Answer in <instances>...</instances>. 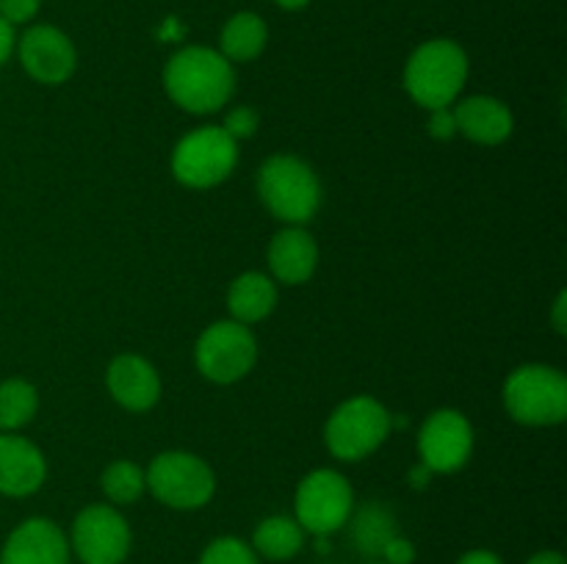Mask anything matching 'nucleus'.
<instances>
[{"label":"nucleus","instance_id":"dca6fc26","mask_svg":"<svg viewBox=\"0 0 567 564\" xmlns=\"http://www.w3.org/2000/svg\"><path fill=\"white\" fill-rule=\"evenodd\" d=\"M269 276L280 285H305L319 269V243L308 227L286 224L269 241Z\"/></svg>","mask_w":567,"mask_h":564},{"label":"nucleus","instance_id":"473e14b6","mask_svg":"<svg viewBox=\"0 0 567 564\" xmlns=\"http://www.w3.org/2000/svg\"><path fill=\"white\" fill-rule=\"evenodd\" d=\"M275 3L280 6V9H286V11H299V9H305L310 0H275Z\"/></svg>","mask_w":567,"mask_h":564},{"label":"nucleus","instance_id":"7c9ffc66","mask_svg":"<svg viewBox=\"0 0 567 564\" xmlns=\"http://www.w3.org/2000/svg\"><path fill=\"white\" fill-rule=\"evenodd\" d=\"M567 293L559 291L557 299H554V310H551V321H554V330H557V335H565L567 332Z\"/></svg>","mask_w":567,"mask_h":564},{"label":"nucleus","instance_id":"2eb2a0df","mask_svg":"<svg viewBox=\"0 0 567 564\" xmlns=\"http://www.w3.org/2000/svg\"><path fill=\"white\" fill-rule=\"evenodd\" d=\"M48 479V459L28 437L9 431L0 435V495L28 498L42 490Z\"/></svg>","mask_w":567,"mask_h":564},{"label":"nucleus","instance_id":"cd10ccee","mask_svg":"<svg viewBox=\"0 0 567 564\" xmlns=\"http://www.w3.org/2000/svg\"><path fill=\"white\" fill-rule=\"evenodd\" d=\"M426 127H430V136L437 138V142H449V138L457 136V122H454L452 105H449V108L430 111V122H426Z\"/></svg>","mask_w":567,"mask_h":564},{"label":"nucleus","instance_id":"393cba45","mask_svg":"<svg viewBox=\"0 0 567 564\" xmlns=\"http://www.w3.org/2000/svg\"><path fill=\"white\" fill-rule=\"evenodd\" d=\"M260 116L252 105H233L225 114V122H221V130L233 138V142H247L258 133Z\"/></svg>","mask_w":567,"mask_h":564},{"label":"nucleus","instance_id":"6ab92c4d","mask_svg":"<svg viewBox=\"0 0 567 564\" xmlns=\"http://www.w3.org/2000/svg\"><path fill=\"white\" fill-rule=\"evenodd\" d=\"M308 534L293 514H269L252 531V551L266 562H291L302 553Z\"/></svg>","mask_w":567,"mask_h":564},{"label":"nucleus","instance_id":"f3484780","mask_svg":"<svg viewBox=\"0 0 567 564\" xmlns=\"http://www.w3.org/2000/svg\"><path fill=\"white\" fill-rule=\"evenodd\" d=\"M454 108L457 133H463L468 142L482 147H498L507 142L515 130V116L504 100L491 94H474V97L460 100Z\"/></svg>","mask_w":567,"mask_h":564},{"label":"nucleus","instance_id":"20e7f679","mask_svg":"<svg viewBox=\"0 0 567 564\" xmlns=\"http://www.w3.org/2000/svg\"><path fill=\"white\" fill-rule=\"evenodd\" d=\"M504 409L520 426H557L567 418V376L546 363H526L504 379Z\"/></svg>","mask_w":567,"mask_h":564},{"label":"nucleus","instance_id":"ddd939ff","mask_svg":"<svg viewBox=\"0 0 567 564\" xmlns=\"http://www.w3.org/2000/svg\"><path fill=\"white\" fill-rule=\"evenodd\" d=\"M70 540L50 518H28L6 536L0 564H70Z\"/></svg>","mask_w":567,"mask_h":564},{"label":"nucleus","instance_id":"c756f323","mask_svg":"<svg viewBox=\"0 0 567 564\" xmlns=\"http://www.w3.org/2000/svg\"><path fill=\"white\" fill-rule=\"evenodd\" d=\"M457 564H504V558L498 553L487 551V547H474V551L463 553L457 558Z\"/></svg>","mask_w":567,"mask_h":564},{"label":"nucleus","instance_id":"39448f33","mask_svg":"<svg viewBox=\"0 0 567 564\" xmlns=\"http://www.w3.org/2000/svg\"><path fill=\"white\" fill-rule=\"evenodd\" d=\"M393 418L374 396H352L338 404L324 424V446L341 462H363L391 435Z\"/></svg>","mask_w":567,"mask_h":564},{"label":"nucleus","instance_id":"a878e982","mask_svg":"<svg viewBox=\"0 0 567 564\" xmlns=\"http://www.w3.org/2000/svg\"><path fill=\"white\" fill-rule=\"evenodd\" d=\"M42 9V0H0V17L9 22L11 28L25 25Z\"/></svg>","mask_w":567,"mask_h":564},{"label":"nucleus","instance_id":"bb28decb","mask_svg":"<svg viewBox=\"0 0 567 564\" xmlns=\"http://www.w3.org/2000/svg\"><path fill=\"white\" fill-rule=\"evenodd\" d=\"M380 562L385 564H413L415 562V545L402 534H393L391 540L382 545Z\"/></svg>","mask_w":567,"mask_h":564},{"label":"nucleus","instance_id":"72a5a7b5","mask_svg":"<svg viewBox=\"0 0 567 564\" xmlns=\"http://www.w3.org/2000/svg\"><path fill=\"white\" fill-rule=\"evenodd\" d=\"M365 564H385V562H380V558H371V562H365Z\"/></svg>","mask_w":567,"mask_h":564},{"label":"nucleus","instance_id":"b1692460","mask_svg":"<svg viewBox=\"0 0 567 564\" xmlns=\"http://www.w3.org/2000/svg\"><path fill=\"white\" fill-rule=\"evenodd\" d=\"M197 564H260V558L249 542L238 540V536H216L199 553Z\"/></svg>","mask_w":567,"mask_h":564},{"label":"nucleus","instance_id":"1a4fd4ad","mask_svg":"<svg viewBox=\"0 0 567 564\" xmlns=\"http://www.w3.org/2000/svg\"><path fill=\"white\" fill-rule=\"evenodd\" d=\"M194 363L214 385H236L258 363V341L247 324L233 318L214 321L197 337Z\"/></svg>","mask_w":567,"mask_h":564},{"label":"nucleus","instance_id":"6e6552de","mask_svg":"<svg viewBox=\"0 0 567 564\" xmlns=\"http://www.w3.org/2000/svg\"><path fill=\"white\" fill-rule=\"evenodd\" d=\"M354 514V490L343 473L316 468L293 492V518L308 536H332Z\"/></svg>","mask_w":567,"mask_h":564},{"label":"nucleus","instance_id":"0eeeda50","mask_svg":"<svg viewBox=\"0 0 567 564\" xmlns=\"http://www.w3.org/2000/svg\"><path fill=\"white\" fill-rule=\"evenodd\" d=\"M144 476L155 501L177 512L208 506L216 492L214 468L192 451H161Z\"/></svg>","mask_w":567,"mask_h":564},{"label":"nucleus","instance_id":"f03ea898","mask_svg":"<svg viewBox=\"0 0 567 564\" xmlns=\"http://www.w3.org/2000/svg\"><path fill=\"white\" fill-rule=\"evenodd\" d=\"M255 188L264 208L277 221L308 227L321 208V180L308 160L297 155H271L260 164Z\"/></svg>","mask_w":567,"mask_h":564},{"label":"nucleus","instance_id":"aec40b11","mask_svg":"<svg viewBox=\"0 0 567 564\" xmlns=\"http://www.w3.org/2000/svg\"><path fill=\"white\" fill-rule=\"evenodd\" d=\"M266 44H269V28H266L264 17L252 14V11H238L221 28L219 53L230 64H247L264 53Z\"/></svg>","mask_w":567,"mask_h":564},{"label":"nucleus","instance_id":"9b49d317","mask_svg":"<svg viewBox=\"0 0 567 564\" xmlns=\"http://www.w3.org/2000/svg\"><path fill=\"white\" fill-rule=\"evenodd\" d=\"M474 453V426L460 409L443 407L426 415L419 429V457L430 473H457Z\"/></svg>","mask_w":567,"mask_h":564},{"label":"nucleus","instance_id":"423d86ee","mask_svg":"<svg viewBox=\"0 0 567 564\" xmlns=\"http://www.w3.org/2000/svg\"><path fill=\"white\" fill-rule=\"evenodd\" d=\"M169 166L175 180L192 191L216 188L236 171L238 142H233L221 127L203 125L175 144Z\"/></svg>","mask_w":567,"mask_h":564},{"label":"nucleus","instance_id":"f8f14e48","mask_svg":"<svg viewBox=\"0 0 567 564\" xmlns=\"http://www.w3.org/2000/svg\"><path fill=\"white\" fill-rule=\"evenodd\" d=\"M22 70L42 86H59L75 75L78 50L72 39L55 25H31L17 39Z\"/></svg>","mask_w":567,"mask_h":564},{"label":"nucleus","instance_id":"f257e3e1","mask_svg":"<svg viewBox=\"0 0 567 564\" xmlns=\"http://www.w3.org/2000/svg\"><path fill=\"white\" fill-rule=\"evenodd\" d=\"M164 92L181 111L194 116H208L225 108L236 92V70L214 48L192 44L166 61Z\"/></svg>","mask_w":567,"mask_h":564},{"label":"nucleus","instance_id":"9d476101","mask_svg":"<svg viewBox=\"0 0 567 564\" xmlns=\"http://www.w3.org/2000/svg\"><path fill=\"white\" fill-rule=\"evenodd\" d=\"M66 540L81 564H122L131 556L133 531L120 506L89 503L75 514Z\"/></svg>","mask_w":567,"mask_h":564},{"label":"nucleus","instance_id":"a211bd4d","mask_svg":"<svg viewBox=\"0 0 567 564\" xmlns=\"http://www.w3.org/2000/svg\"><path fill=\"white\" fill-rule=\"evenodd\" d=\"M277 307V282L264 271H244L227 288V313L238 324H260Z\"/></svg>","mask_w":567,"mask_h":564},{"label":"nucleus","instance_id":"4be33fe9","mask_svg":"<svg viewBox=\"0 0 567 564\" xmlns=\"http://www.w3.org/2000/svg\"><path fill=\"white\" fill-rule=\"evenodd\" d=\"M39 393L28 379H3L0 382V435L20 431L22 426L37 418Z\"/></svg>","mask_w":567,"mask_h":564},{"label":"nucleus","instance_id":"5701e85b","mask_svg":"<svg viewBox=\"0 0 567 564\" xmlns=\"http://www.w3.org/2000/svg\"><path fill=\"white\" fill-rule=\"evenodd\" d=\"M349 523H352L354 547H358L360 553H365V556L380 558L382 545L396 534L393 518L382 506H365L360 514H352Z\"/></svg>","mask_w":567,"mask_h":564},{"label":"nucleus","instance_id":"2f4dec72","mask_svg":"<svg viewBox=\"0 0 567 564\" xmlns=\"http://www.w3.org/2000/svg\"><path fill=\"white\" fill-rule=\"evenodd\" d=\"M526 564H567V558L559 551H537L526 558Z\"/></svg>","mask_w":567,"mask_h":564},{"label":"nucleus","instance_id":"c85d7f7f","mask_svg":"<svg viewBox=\"0 0 567 564\" xmlns=\"http://www.w3.org/2000/svg\"><path fill=\"white\" fill-rule=\"evenodd\" d=\"M17 48V36H14V28L9 25V22L0 17V66L6 64V61L11 59V53H14Z\"/></svg>","mask_w":567,"mask_h":564},{"label":"nucleus","instance_id":"4468645a","mask_svg":"<svg viewBox=\"0 0 567 564\" xmlns=\"http://www.w3.org/2000/svg\"><path fill=\"white\" fill-rule=\"evenodd\" d=\"M111 398L127 412H150L161 401V374L142 354H116L105 370Z\"/></svg>","mask_w":567,"mask_h":564},{"label":"nucleus","instance_id":"412c9836","mask_svg":"<svg viewBox=\"0 0 567 564\" xmlns=\"http://www.w3.org/2000/svg\"><path fill=\"white\" fill-rule=\"evenodd\" d=\"M100 490L111 506H131L147 492V476L133 459H114L100 473Z\"/></svg>","mask_w":567,"mask_h":564},{"label":"nucleus","instance_id":"7ed1b4c3","mask_svg":"<svg viewBox=\"0 0 567 564\" xmlns=\"http://www.w3.org/2000/svg\"><path fill=\"white\" fill-rule=\"evenodd\" d=\"M468 83V55L452 39H430L404 64V92L424 111L457 103Z\"/></svg>","mask_w":567,"mask_h":564}]
</instances>
